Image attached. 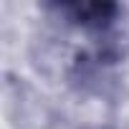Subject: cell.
Masks as SVG:
<instances>
[{"label":"cell","mask_w":129,"mask_h":129,"mask_svg":"<svg viewBox=\"0 0 129 129\" xmlns=\"http://www.w3.org/2000/svg\"><path fill=\"white\" fill-rule=\"evenodd\" d=\"M56 15H61L69 25L89 30V33H104L111 25H116L121 8L116 3H53L48 5Z\"/></svg>","instance_id":"obj_1"}]
</instances>
